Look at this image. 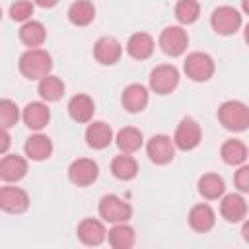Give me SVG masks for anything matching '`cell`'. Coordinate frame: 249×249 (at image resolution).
I'll use <instances>...</instances> for the list:
<instances>
[{"instance_id": "cell-20", "label": "cell", "mask_w": 249, "mask_h": 249, "mask_svg": "<svg viewBox=\"0 0 249 249\" xmlns=\"http://www.w3.org/2000/svg\"><path fill=\"white\" fill-rule=\"evenodd\" d=\"M95 105L93 99L86 93H78L68 101V113L76 123H89L93 117Z\"/></svg>"}, {"instance_id": "cell-6", "label": "cell", "mask_w": 249, "mask_h": 249, "mask_svg": "<svg viewBox=\"0 0 249 249\" xmlns=\"http://www.w3.org/2000/svg\"><path fill=\"white\" fill-rule=\"evenodd\" d=\"M210 25L218 35H231L241 27V14L231 6H220L212 12Z\"/></svg>"}, {"instance_id": "cell-33", "label": "cell", "mask_w": 249, "mask_h": 249, "mask_svg": "<svg viewBox=\"0 0 249 249\" xmlns=\"http://www.w3.org/2000/svg\"><path fill=\"white\" fill-rule=\"evenodd\" d=\"M33 16V4L29 0H18L10 6V18L14 21H29Z\"/></svg>"}, {"instance_id": "cell-28", "label": "cell", "mask_w": 249, "mask_h": 249, "mask_svg": "<svg viewBox=\"0 0 249 249\" xmlns=\"http://www.w3.org/2000/svg\"><path fill=\"white\" fill-rule=\"evenodd\" d=\"M220 156L228 165H241L247 160V146L241 140H226L220 148Z\"/></svg>"}, {"instance_id": "cell-13", "label": "cell", "mask_w": 249, "mask_h": 249, "mask_svg": "<svg viewBox=\"0 0 249 249\" xmlns=\"http://www.w3.org/2000/svg\"><path fill=\"white\" fill-rule=\"evenodd\" d=\"M121 54H123V47L115 37H101L93 45V56L101 64L111 66L121 58Z\"/></svg>"}, {"instance_id": "cell-27", "label": "cell", "mask_w": 249, "mask_h": 249, "mask_svg": "<svg viewBox=\"0 0 249 249\" xmlns=\"http://www.w3.org/2000/svg\"><path fill=\"white\" fill-rule=\"evenodd\" d=\"M115 142H117V146H119L121 152L132 154V152L140 150V146H142V142H144V136H142V132H140L138 128H134V126H124V128H121V130L117 132Z\"/></svg>"}, {"instance_id": "cell-4", "label": "cell", "mask_w": 249, "mask_h": 249, "mask_svg": "<svg viewBox=\"0 0 249 249\" xmlns=\"http://www.w3.org/2000/svg\"><path fill=\"white\" fill-rule=\"evenodd\" d=\"M99 216L105 222L121 224V222H126L132 216V208H130L128 202H124L117 195H105L99 200Z\"/></svg>"}, {"instance_id": "cell-3", "label": "cell", "mask_w": 249, "mask_h": 249, "mask_svg": "<svg viewBox=\"0 0 249 249\" xmlns=\"http://www.w3.org/2000/svg\"><path fill=\"white\" fill-rule=\"evenodd\" d=\"M183 70L193 82H206L214 74V60L206 53H191L183 62Z\"/></svg>"}, {"instance_id": "cell-17", "label": "cell", "mask_w": 249, "mask_h": 249, "mask_svg": "<svg viewBox=\"0 0 249 249\" xmlns=\"http://www.w3.org/2000/svg\"><path fill=\"white\" fill-rule=\"evenodd\" d=\"M27 173V161L18 154H6L0 161V177L4 181H19Z\"/></svg>"}, {"instance_id": "cell-38", "label": "cell", "mask_w": 249, "mask_h": 249, "mask_svg": "<svg viewBox=\"0 0 249 249\" xmlns=\"http://www.w3.org/2000/svg\"><path fill=\"white\" fill-rule=\"evenodd\" d=\"M241 10L249 16V0H241Z\"/></svg>"}, {"instance_id": "cell-36", "label": "cell", "mask_w": 249, "mask_h": 249, "mask_svg": "<svg viewBox=\"0 0 249 249\" xmlns=\"http://www.w3.org/2000/svg\"><path fill=\"white\" fill-rule=\"evenodd\" d=\"M35 4L41 6V8H53V6L58 4V0H35Z\"/></svg>"}, {"instance_id": "cell-10", "label": "cell", "mask_w": 249, "mask_h": 249, "mask_svg": "<svg viewBox=\"0 0 249 249\" xmlns=\"http://www.w3.org/2000/svg\"><path fill=\"white\" fill-rule=\"evenodd\" d=\"M99 175V167L93 160L89 158H78L70 163L68 167V179L78 185V187H88L91 185Z\"/></svg>"}, {"instance_id": "cell-19", "label": "cell", "mask_w": 249, "mask_h": 249, "mask_svg": "<svg viewBox=\"0 0 249 249\" xmlns=\"http://www.w3.org/2000/svg\"><path fill=\"white\" fill-rule=\"evenodd\" d=\"M214 222H216V214L208 204H196L189 212V226L198 233L210 231L214 228Z\"/></svg>"}, {"instance_id": "cell-14", "label": "cell", "mask_w": 249, "mask_h": 249, "mask_svg": "<svg viewBox=\"0 0 249 249\" xmlns=\"http://www.w3.org/2000/svg\"><path fill=\"white\" fill-rule=\"evenodd\" d=\"M121 103L128 113H140L148 105V89L140 84H130L123 89Z\"/></svg>"}, {"instance_id": "cell-11", "label": "cell", "mask_w": 249, "mask_h": 249, "mask_svg": "<svg viewBox=\"0 0 249 249\" xmlns=\"http://www.w3.org/2000/svg\"><path fill=\"white\" fill-rule=\"evenodd\" d=\"M29 206V196L19 187H2L0 191V208L10 214H21Z\"/></svg>"}, {"instance_id": "cell-23", "label": "cell", "mask_w": 249, "mask_h": 249, "mask_svg": "<svg viewBox=\"0 0 249 249\" xmlns=\"http://www.w3.org/2000/svg\"><path fill=\"white\" fill-rule=\"evenodd\" d=\"M19 39H21V43L27 45L29 49H37L39 45L45 43V39H47V29H45V25H43L41 21L29 19V21H25V23L19 27Z\"/></svg>"}, {"instance_id": "cell-35", "label": "cell", "mask_w": 249, "mask_h": 249, "mask_svg": "<svg viewBox=\"0 0 249 249\" xmlns=\"http://www.w3.org/2000/svg\"><path fill=\"white\" fill-rule=\"evenodd\" d=\"M8 146H10V134H8V128H2V146H0V152L6 154Z\"/></svg>"}, {"instance_id": "cell-39", "label": "cell", "mask_w": 249, "mask_h": 249, "mask_svg": "<svg viewBox=\"0 0 249 249\" xmlns=\"http://www.w3.org/2000/svg\"><path fill=\"white\" fill-rule=\"evenodd\" d=\"M243 35H245V41H247V45H249V23L245 25V31H243Z\"/></svg>"}, {"instance_id": "cell-12", "label": "cell", "mask_w": 249, "mask_h": 249, "mask_svg": "<svg viewBox=\"0 0 249 249\" xmlns=\"http://www.w3.org/2000/svg\"><path fill=\"white\" fill-rule=\"evenodd\" d=\"M21 117H23L25 126H29L31 130H41V128H45L49 124L51 111L43 101H31V103H27L23 107Z\"/></svg>"}, {"instance_id": "cell-1", "label": "cell", "mask_w": 249, "mask_h": 249, "mask_svg": "<svg viewBox=\"0 0 249 249\" xmlns=\"http://www.w3.org/2000/svg\"><path fill=\"white\" fill-rule=\"evenodd\" d=\"M19 72L29 78V80H41L45 76H49L51 68H53V58L47 51L43 49H29L19 56Z\"/></svg>"}, {"instance_id": "cell-9", "label": "cell", "mask_w": 249, "mask_h": 249, "mask_svg": "<svg viewBox=\"0 0 249 249\" xmlns=\"http://www.w3.org/2000/svg\"><path fill=\"white\" fill-rule=\"evenodd\" d=\"M175 142L167 136V134H156L148 140L146 144V152H148V158L158 163V165H163V163H169L173 158H175Z\"/></svg>"}, {"instance_id": "cell-26", "label": "cell", "mask_w": 249, "mask_h": 249, "mask_svg": "<svg viewBox=\"0 0 249 249\" xmlns=\"http://www.w3.org/2000/svg\"><path fill=\"white\" fill-rule=\"evenodd\" d=\"M95 18V8L89 0H76L70 8H68V19L70 23L78 25V27H84V25H89Z\"/></svg>"}, {"instance_id": "cell-29", "label": "cell", "mask_w": 249, "mask_h": 249, "mask_svg": "<svg viewBox=\"0 0 249 249\" xmlns=\"http://www.w3.org/2000/svg\"><path fill=\"white\" fill-rule=\"evenodd\" d=\"M226 191V185H224V179L216 173H206L198 179V193L208 198V200H214V198H220Z\"/></svg>"}, {"instance_id": "cell-32", "label": "cell", "mask_w": 249, "mask_h": 249, "mask_svg": "<svg viewBox=\"0 0 249 249\" xmlns=\"http://www.w3.org/2000/svg\"><path fill=\"white\" fill-rule=\"evenodd\" d=\"M18 119H19L18 105L14 101H10V99H2L0 101V124H2V128L14 126L18 123Z\"/></svg>"}, {"instance_id": "cell-18", "label": "cell", "mask_w": 249, "mask_h": 249, "mask_svg": "<svg viewBox=\"0 0 249 249\" xmlns=\"http://www.w3.org/2000/svg\"><path fill=\"white\" fill-rule=\"evenodd\" d=\"M220 214L228 220V222H241L247 214V204L245 198L241 195H226L220 202Z\"/></svg>"}, {"instance_id": "cell-31", "label": "cell", "mask_w": 249, "mask_h": 249, "mask_svg": "<svg viewBox=\"0 0 249 249\" xmlns=\"http://www.w3.org/2000/svg\"><path fill=\"white\" fill-rule=\"evenodd\" d=\"M200 14V4L196 0H179L175 4V18L179 23H195Z\"/></svg>"}, {"instance_id": "cell-22", "label": "cell", "mask_w": 249, "mask_h": 249, "mask_svg": "<svg viewBox=\"0 0 249 249\" xmlns=\"http://www.w3.org/2000/svg\"><path fill=\"white\" fill-rule=\"evenodd\" d=\"M53 154V142L45 134H33L25 140V156L33 161H43Z\"/></svg>"}, {"instance_id": "cell-2", "label": "cell", "mask_w": 249, "mask_h": 249, "mask_svg": "<svg viewBox=\"0 0 249 249\" xmlns=\"http://www.w3.org/2000/svg\"><path fill=\"white\" fill-rule=\"evenodd\" d=\"M218 121L224 128L233 130V132H241L249 126V107L241 101H235V99L224 101L218 109Z\"/></svg>"}, {"instance_id": "cell-21", "label": "cell", "mask_w": 249, "mask_h": 249, "mask_svg": "<svg viewBox=\"0 0 249 249\" xmlns=\"http://www.w3.org/2000/svg\"><path fill=\"white\" fill-rule=\"evenodd\" d=\"M126 53L136 60H146L154 53V39L148 33L138 31V33L130 35V39L126 43Z\"/></svg>"}, {"instance_id": "cell-7", "label": "cell", "mask_w": 249, "mask_h": 249, "mask_svg": "<svg viewBox=\"0 0 249 249\" xmlns=\"http://www.w3.org/2000/svg\"><path fill=\"white\" fill-rule=\"evenodd\" d=\"M161 51L169 56H179L187 51V45H189V35L183 27L179 25H169L165 27L161 33H160V39H158Z\"/></svg>"}, {"instance_id": "cell-15", "label": "cell", "mask_w": 249, "mask_h": 249, "mask_svg": "<svg viewBox=\"0 0 249 249\" xmlns=\"http://www.w3.org/2000/svg\"><path fill=\"white\" fill-rule=\"evenodd\" d=\"M113 140V130L107 123L103 121H93L91 124H88L86 128V142L89 148L93 150H103L111 144Z\"/></svg>"}, {"instance_id": "cell-34", "label": "cell", "mask_w": 249, "mask_h": 249, "mask_svg": "<svg viewBox=\"0 0 249 249\" xmlns=\"http://www.w3.org/2000/svg\"><path fill=\"white\" fill-rule=\"evenodd\" d=\"M233 183H235V187H237L241 193H249V165H241V167L235 171Z\"/></svg>"}, {"instance_id": "cell-30", "label": "cell", "mask_w": 249, "mask_h": 249, "mask_svg": "<svg viewBox=\"0 0 249 249\" xmlns=\"http://www.w3.org/2000/svg\"><path fill=\"white\" fill-rule=\"evenodd\" d=\"M64 93V82L56 76H45L39 82V95L45 101H58Z\"/></svg>"}, {"instance_id": "cell-24", "label": "cell", "mask_w": 249, "mask_h": 249, "mask_svg": "<svg viewBox=\"0 0 249 249\" xmlns=\"http://www.w3.org/2000/svg\"><path fill=\"white\" fill-rule=\"evenodd\" d=\"M111 173L121 179V181H130L136 177L138 173V163L136 160L130 156V154H121V156H115L113 161H111Z\"/></svg>"}, {"instance_id": "cell-25", "label": "cell", "mask_w": 249, "mask_h": 249, "mask_svg": "<svg viewBox=\"0 0 249 249\" xmlns=\"http://www.w3.org/2000/svg\"><path fill=\"white\" fill-rule=\"evenodd\" d=\"M107 239H109V245L115 247V249H130L136 241V233L130 226H126L124 222L121 224H115L109 233H107Z\"/></svg>"}, {"instance_id": "cell-37", "label": "cell", "mask_w": 249, "mask_h": 249, "mask_svg": "<svg viewBox=\"0 0 249 249\" xmlns=\"http://www.w3.org/2000/svg\"><path fill=\"white\" fill-rule=\"evenodd\" d=\"M241 235H243V239L249 243V220L243 222V226H241Z\"/></svg>"}, {"instance_id": "cell-8", "label": "cell", "mask_w": 249, "mask_h": 249, "mask_svg": "<svg viewBox=\"0 0 249 249\" xmlns=\"http://www.w3.org/2000/svg\"><path fill=\"white\" fill-rule=\"evenodd\" d=\"M200 138H202V132H200V126L195 119L191 117H185L181 119V123L177 124L175 128V136H173V142L179 150H195L198 144H200Z\"/></svg>"}, {"instance_id": "cell-16", "label": "cell", "mask_w": 249, "mask_h": 249, "mask_svg": "<svg viewBox=\"0 0 249 249\" xmlns=\"http://www.w3.org/2000/svg\"><path fill=\"white\" fill-rule=\"evenodd\" d=\"M78 237L86 245H99L107 237L105 226L95 218H86L78 224Z\"/></svg>"}, {"instance_id": "cell-5", "label": "cell", "mask_w": 249, "mask_h": 249, "mask_svg": "<svg viewBox=\"0 0 249 249\" xmlns=\"http://www.w3.org/2000/svg\"><path fill=\"white\" fill-rule=\"evenodd\" d=\"M179 86V72L171 64H160L150 72V88L158 95H167Z\"/></svg>"}]
</instances>
